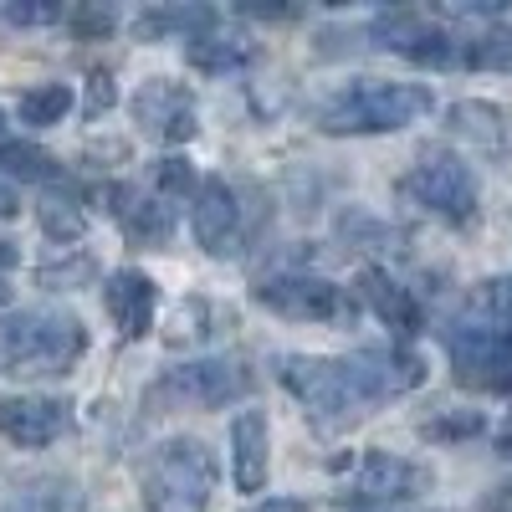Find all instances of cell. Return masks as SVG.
<instances>
[{"label":"cell","instance_id":"8fae6325","mask_svg":"<svg viewBox=\"0 0 512 512\" xmlns=\"http://www.w3.org/2000/svg\"><path fill=\"white\" fill-rule=\"evenodd\" d=\"M113 221L123 226V236L134 246H164L169 236H175V210H169V200H159L154 190H134V185H108L103 190Z\"/></svg>","mask_w":512,"mask_h":512},{"label":"cell","instance_id":"f546056e","mask_svg":"<svg viewBox=\"0 0 512 512\" xmlns=\"http://www.w3.org/2000/svg\"><path fill=\"white\" fill-rule=\"evenodd\" d=\"M477 303H482L487 313H497V318H507V323H512V277L487 282V287L477 292Z\"/></svg>","mask_w":512,"mask_h":512},{"label":"cell","instance_id":"277c9868","mask_svg":"<svg viewBox=\"0 0 512 512\" xmlns=\"http://www.w3.org/2000/svg\"><path fill=\"white\" fill-rule=\"evenodd\" d=\"M216 482H221V466L210 456V446L195 436L164 441L144 461V502L154 512H200L216 497Z\"/></svg>","mask_w":512,"mask_h":512},{"label":"cell","instance_id":"8d00e7d4","mask_svg":"<svg viewBox=\"0 0 512 512\" xmlns=\"http://www.w3.org/2000/svg\"><path fill=\"white\" fill-rule=\"evenodd\" d=\"M344 512H390V507H379V502H354V507H344Z\"/></svg>","mask_w":512,"mask_h":512},{"label":"cell","instance_id":"52a82bcc","mask_svg":"<svg viewBox=\"0 0 512 512\" xmlns=\"http://www.w3.org/2000/svg\"><path fill=\"white\" fill-rule=\"evenodd\" d=\"M251 292L267 313L292 318V323H338V318H349L344 287H333L328 277H313V272H277V277H262Z\"/></svg>","mask_w":512,"mask_h":512},{"label":"cell","instance_id":"4fadbf2b","mask_svg":"<svg viewBox=\"0 0 512 512\" xmlns=\"http://www.w3.org/2000/svg\"><path fill=\"white\" fill-rule=\"evenodd\" d=\"M374 36H379V47H390V52L420 62V67H451V62L461 57V47H456L451 31L420 21V16H410V11H405V16H384V21L374 26Z\"/></svg>","mask_w":512,"mask_h":512},{"label":"cell","instance_id":"f1b7e54d","mask_svg":"<svg viewBox=\"0 0 512 512\" xmlns=\"http://www.w3.org/2000/svg\"><path fill=\"white\" fill-rule=\"evenodd\" d=\"M6 16H11L16 26H52V21H62L67 11L57 6V0H16V6H6Z\"/></svg>","mask_w":512,"mask_h":512},{"label":"cell","instance_id":"7402d4cb","mask_svg":"<svg viewBox=\"0 0 512 512\" xmlns=\"http://www.w3.org/2000/svg\"><path fill=\"white\" fill-rule=\"evenodd\" d=\"M0 175L6 180H36V185H52L62 175V164L36 149V144H0Z\"/></svg>","mask_w":512,"mask_h":512},{"label":"cell","instance_id":"6da1fadb","mask_svg":"<svg viewBox=\"0 0 512 512\" xmlns=\"http://www.w3.org/2000/svg\"><path fill=\"white\" fill-rule=\"evenodd\" d=\"M272 369L297 395V405L323 425H349L364 410H374L379 400L425 384V364L405 349H364V354H349V359L282 354Z\"/></svg>","mask_w":512,"mask_h":512},{"label":"cell","instance_id":"ac0fdd59","mask_svg":"<svg viewBox=\"0 0 512 512\" xmlns=\"http://www.w3.org/2000/svg\"><path fill=\"white\" fill-rule=\"evenodd\" d=\"M0 512H88L72 477H16L0 487Z\"/></svg>","mask_w":512,"mask_h":512},{"label":"cell","instance_id":"5b68a950","mask_svg":"<svg viewBox=\"0 0 512 512\" xmlns=\"http://www.w3.org/2000/svg\"><path fill=\"white\" fill-rule=\"evenodd\" d=\"M256 390V374L246 364H231V359H195V364H180L169 369L154 390H149V410L164 415V410H221V405H236Z\"/></svg>","mask_w":512,"mask_h":512},{"label":"cell","instance_id":"5bb4252c","mask_svg":"<svg viewBox=\"0 0 512 512\" xmlns=\"http://www.w3.org/2000/svg\"><path fill=\"white\" fill-rule=\"evenodd\" d=\"M425 487H431V472L405 456H390V451H369L359 461V477H354V492L359 502H400V497H420Z\"/></svg>","mask_w":512,"mask_h":512},{"label":"cell","instance_id":"e575fe53","mask_svg":"<svg viewBox=\"0 0 512 512\" xmlns=\"http://www.w3.org/2000/svg\"><path fill=\"white\" fill-rule=\"evenodd\" d=\"M251 512H313V507L297 502V497H272V502H262V507H251Z\"/></svg>","mask_w":512,"mask_h":512},{"label":"cell","instance_id":"cb8c5ba5","mask_svg":"<svg viewBox=\"0 0 512 512\" xmlns=\"http://www.w3.org/2000/svg\"><path fill=\"white\" fill-rule=\"evenodd\" d=\"M36 221H41V231H47L52 241H77L82 231H88V216H82L77 200L62 195V190H47L36 200Z\"/></svg>","mask_w":512,"mask_h":512},{"label":"cell","instance_id":"ba28073f","mask_svg":"<svg viewBox=\"0 0 512 512\" xmlns=\"http://www.w3.org/2000/svg\"><path fill=\"white\" fill-rule=\"evenodd\" d=\"M446 354L466 390H512V328H456Z\"/></svg>","mask_w":512,"mask_h":512},{"label":"cell","instance_id":"4316f807","mask_svg":"<svg viewBox=\"0 0 512 512\" xmlns=\"http://www.w3.org/2000/svg\"><path fill=\"white\" fill-rule=\"evenodd\" d=\"M98 277V262L93 256H77V262H52V267H36V282L41 287H82Z\"/></svg>","mask_w":512,"mask_h":512},{"label":"cell","instance_id":"7a4b0ae2","mask_svg":"<svg viewBox=\"0 0 512 512\" xmlns=\"http://www.w3.org/2000/svg\"><path fill=\"white\" fill-rule=\"evenodd\" d=\"M88 354V328L57 308H26L0 318V374L41 379V374H72Z\"/></svg>","mask_w":512,"mask_h":512},{"label":"cell","instance_id":"8992f818","mask_svg":"<svg viewBox=\"0 0 512 512\" xmlns=\"http://www.w3.org/2000/svg\"><path fill=\"white\" fill-rule=\"evenodd\" d=\"M400 190L415 205L431 210V216L451 221V226H466L477 216V180H472V169H466L456 154H425L400 180Z\"/></svg>","mask_w":512,"mask_h":512},{"label":"cell","instance_id":"603a6c76","mask_svg":"<svg viewBox=\"0 0 512 512\" xmlns=\"http://www.w3.org/2000/svg\"><path fill=\"white\" fill-rule=\"evenodd\" d=\"M461 62L482 72H512V26H487L472 41H461Z\"/></svg>","mask_w":512,"mask_h":512},{"label":"cell","instance_id":"d6986e66","mask_svg":"<svg viewBox=\"0 0 512 512\" xmlns=\"http://www.w3.org/2000/svg\"><path fill=\"white\" fill-rule=\"evenodd\" d=\"M446 128L456 139H472L482 149H502L507 144V113L492 108V103H456L446 113Z\"/></svg>","mask_w":512,"mask_h":512},{"label":"cell","instance_id":"2e32d148","mask_svg":"<svg viewBox=\"0 0 512 512\" xmlns=\"http://www.w3.org/2000/svg\"><path fill=\"white\" fill-rule=\"evenodd\" d=\"M267 415L262 410H241L231 420V477H236V492H262L267 487Z\"/></svg>","mask_w":512,"mask_h":512},{"label":"cell","instance_id":"1f68e13d","mask_svg":"<svg viewBox=\"0 0 512 512\" xmlns=\"http://www.w3.org/2000/svg\"><path fill=\"white\" fill-rule=\"evenodd\" d=\"M16 262H21L16 241H0V308H6L11 292H16Z\"/></svg>","mask_w":512,"mask_h":512},{"label":"cell","instance_id":"30bf717a","mask_svg":"<svg viewBox=\"0 0 512 512\" xmlns=\"http://www.w3.org/2000/svg\"><path fill=\"white\" fill-rule=\"evenodd\" d=\"M72 405L57 395H11L0 400V436L11 446H52L67 436Z\"/></svg>","mask_w":512,"mask_h":512},{"label":"cell","instance_id":"3957f363","mask_svg":"<svg viewBox=\"0 0 512 512\" xmlns=\"http://www.w3.org/2000/svg\"><path fill=\"white\" fill-rule=\"evenodd\" d=\"M436 108L431 88L420 82H384V77H359L349 88H338L318 108V128L333 139H354V134H395V128L420 123Z\"/></svg>","mask_w":512,"mask_h":512},{"label":"cell","instance_id":"d6a6232c","mask_svg":"<svg viewBox=\"0 0 512 512\" xmlns=\"http://www.w3.org/2000/svg\"><path fill=\"white\" fill-rule=\"evenodd\" d=\"M88 82H93V88H88V113H103L113 103V77L108 72H93Z\"/></svg>","mask_w":512,"mask_h":512},{"label":"cell","instance_id":"74e56055","mask_svg":"<svg viewBox=\"0 0 512 512\" xmlns=\"http://www.w3.org/2000/svg\"><path fill=\"white\" fill-rule=\"evenodd\" d=\"M0 134H6V118H0Z\"/></svg>","mask_w":512,"mask_h":512},{"label":"cell","instance_id":"9a60e30c","mask_svg":"<svg viewBox=\"0 0 512 512\" xmlns=\"http://www.w3.org/2000/svg\"><path fill=\"white\" fill-rule=\"evenodd\" d=\"M103 303H108V318L123 338H144L154 328V308H159V287L154 277H144L139 267H123L108 277V292H103Z\"/></svg>","mask_w":512,"mask_h":512},{"label":"cell","instance_id":"d590c367","mask_svg":"<svg viewBox=\"0 0 512 512\" xmlns=\"http://www.w3.org/2000/svg\"><path fill=\"white\" fill-rule=\"evenodd\" d=\"M497 446H502V451H512V415L502 420V431H497Z\"/></svg>","mask_w":512,"mask_h":512},{"label":"cell","instance_id":"83f0119b","mask_svg":"<svg viewBox=\"0 0 512 512\" xmlns=\"http://www.w3.org/2000/svg\"><path fill=\"white\" fill-rule=\"evenodd\" d=\"M482 415L477 410H461V415H441V420H431V425H425V441H466V436H482Z\"/></svg>","mask_w":512,"mask_h":512},{"label":"cell","instance_id":"e0dca14e","mask_svg":"<svg viewBox=\"0 0 512 512\" xmlns=\"http://www.w3.org/2000/svg\"><path fill=\"white\" fill-rule=\"evenodd\" d=\"M359 297L374 308V318H379L384 328H395L400 338H415L420 323H425V313H420V303H415V292L400 287L390 272H379V267H364V272H359Z\"/></svg>","mask_w":512,"mask_h":512},{"label":"cell","instance_id":"7c38bea8","mask_svg":"<svg viewBox=\"0 0 512 512\" xmlns=\"http://www.w3.org/2000/svg\"><path fill=\"white\" fill-rule=\"evenodd\" d=\"M190 226H195V241H200L210 256H231V251H236V241H241V205H236V195H231V185H226L221 175L200 180Z\"/></svg>","mask_w":512,"mask_h":512},{"label":"cell","instance_id":"4dcf8cb0","mask_svg":"<svg viewBox=\"0 0 512 512\" xmlns=\"http://www.w3.org/2000/svg\"><path fill=\"white\" fill-rule=\"evenodd\" d=\"M113 11H103V6H77L72 11V31H82V36H103V31H113Z\"/></svg>","mask_w":512,"mask_h":512},{"label":"cell","instance_id":"ffe728a7","mask_svg":"<svg viewBox=\"0 0 512 512\" xmlns=\"http://www.w3.org/2000/svg\"><path fill=\"white\" fill-rule=\"evenodd\" d=\"M210 26H216V11H210V6H159V11H144V16L134 21V31H139L144 41L169 36V31H185V36L195 41V36H205Z\"/></svg>","mask_w":512,"mask_h":512},{"label":"cell","instance_id":"836d02e7","mask_svg":"<svg viewBox=\"0 0 512 512\" xmlns=\"http://www.w3.org/2000/svg\"><path fill=\"white\" fill-rule=\"evenodd\" d=\"M21 216V200H16V190H11V180L6 175H0V226H6V221H16Z\"/></svg>","mask_w":512,"mask_h":512},{"label":"cell","instance_id":"9c48e42d","mask_svg":"<svg viewBox=\"0 0 512 512\" xmlns=\"http://www.w3.org/2000/svg\"><path fill=\"white\" fill-rule=\"evenodd\" d=\"M134 118H139L144 134L159 139V144H190L195 128H200L190 88L185 82H169V77H149L144 88L134 93Z\"/></svg>","mask_w":512,"mask_h":512},{"label":"cell","instance_id":"484cf974","mask_svg":"<svg viewBox=\"0 0 512 512\" xmlns=\"http://www.w3.org/2000/svg\"><path fill=\"white\" fill-rule=\"evenodd\" d=\"M154 195L159 200H169V195H195V169L185 164V159H159L154 164Z\"/></svg>","mask_w":512,"mask_h":512},{"label":"cell","instance_id":"44dd1931","mask_svg":"<svg viewBox=\"0 0 512 512\" xmlns=\"http://www.w3.org/2000/svg\"><path fill=\"white\" fill-rule=\"evenodd\" d=\"M185 57L200 72H236V67H246L256 57V47H251V41H241V36H195L190 47H185Z\"/></svg>","mask_w":512,"mask_h":512},{"label":"cell","instance_id":"d4e9b609","mask_svg":"<svg viewBox=\"0 0 512 512\" xmlns=\"http://www.w3.org/2000/svg\"><path fill=\"white\" fill-rule=\"evenodd\" d=\"M72 108V88H62V82H47V88H31L21 98V123L31 128H47V123H62Z\"/></svg>","mask_w":512,"mask_h":512}]
</instances>
